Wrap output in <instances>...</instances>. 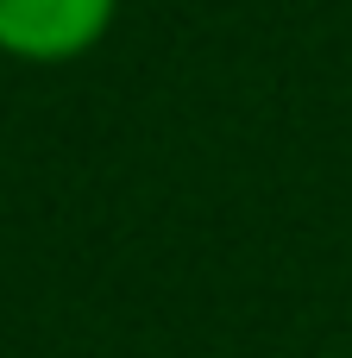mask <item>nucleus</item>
Wrapping results in <instances>:
<instances>
[{"mask_svg":"<svg viewBox=\"0 0 352 358\" xmlns=\"http://www.w3.org/2000/svg\"><path fill=\"white\" fill-rule=\"evenodd\" d=\"M120 0H0V57L76 63L113 31Z\"/></svg>","mask_w":352,"mask_h":358,"instance_id":"1","label":"nucleus"}]
</instances>
